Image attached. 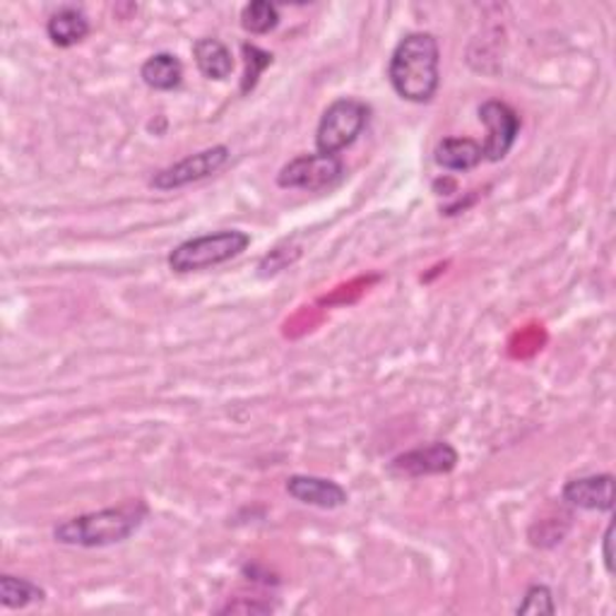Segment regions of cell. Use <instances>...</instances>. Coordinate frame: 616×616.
I'll return each mask as SVG.
<instances>
[{"label":"cell","mask_w":616,"mask_h":616,"mask_svg":"<svg viewBox=\"0 0 616 616\" xmlns=\"http://www.w3.org/2000/svg\"><path fill=\"white\" fill-rule=\"evenodd\" d=\"M388 80L400 100L427 104L441 85V46L429 32H413L395 46L388 63Z\"/></svg>","instance_id":"obj_1"},{"label":"cell","mask_w":616,"mask_h":616,"mask_svg":"<svg viewBox=\"0 0 616 616\" xmlns=\"http://www.w3.org/2000/svg\"><path fill=\"white\" fill-rule=\"evenodd\" d=\"M147 513L149 511L143 501H130L118 505V509H104L65 520L53 530V537L61 544L85 546V550L121 544L140 530Z\"/></svg>","instance_id":"obj_2"},{"label":"cell","mask_w":616,"mask_h":616,"mask_svg":"<svg viewBox=\"0 0 616 616\" xmlns=\"http://www.w3.org/2000/svg\"><path fill=\"white\" fill-rule=\"evenodd\" d=\"M249 246L251 234H246L241 229H222L179 243L169 253L167 263L174 272H179V275H188V272L208 270L227 263V260H234L249 249Z\"/></svg>","instance_id":"obj_3"},{"label":"cell","mask_w":616,"mask_h":616,"mask_svg":"<svg viewBox=\"0 0 616 616\" xmlns=\"http://www.w3.org/2000/svg\"><path fill=\"white\" fill-rule=\"evenodd\" d=\"M372 118V106L362 100L342 97L325 108L316 128V149L321 155H340L357 143Z\"/></svg>","instance_id":"obj_4"},{"label":"cell","mask_w":616,"mask_h":616,"mask_svg":"<svg viewBox=\"0 0 616 616\" xmlns=\"http://www.w3.org/2000/svg\"><path fill=\"white\" fill-rule=\"evenodd\" d=\"M342 176H345V164L337 155H301L280 169L278 186L319 194L340 184Z\"/></svg>","instance_id":"obj_5"},{"label":"cell","mask_w":616,"mask_h":616,"mask_svg":"<svg viewBox=\"0 0 616 616\" xmlns=\"http://www.w3.org/2000/svg\"><path fill=\"white\" fill-rule=\"evenodd\" d=\"M229 155L231 153L227 145H215L208 149H200V153L188 155L181 161L171 164V167L157 171L153 179H149V186L157 190H176V188L205 181L225 167V164L229 161Z\"/></svg>","instance_id":"obj_6"},{"label":"cell","mask_w":616,"mask_h":616,"mask_svg":"<svg viewBox=\"0 0 616 616\" xmlns=\"http://www.w3.org/2000/svg\"><path fill=\"white\" fill-rule=\"evenodd\" d=\"M479 121L487 126V143L482 145L484 159L489 161H501L505 155L511 153L518 133H520V116L515 108L499 100H489L479 106Z\"/></svg>","instance_id":"obj_7"},{"label":"cell","mask_w":616,"mask_h":616,"mask_svg":"<svg viewBox=\"0 0 616 616\" xmlns=\"http://www.w3.org/2000/svg\"><path fill=\"white\" fill-rule=\"evenodd\" d=\"M458 450L446 441H434L407 453L393 458L388 464L390 474L398 477H429V474H448L458 468Z\"/></svg>","instance_id":"obj_8"},{"label":"cell","mask_w":616,"mask_h":616,"mask_svg":"<svg viewBox=\"0 0 616 616\" xmlns=\"http://www.w3.org/2000/svg\"><path fill=\"white\" fill-rule=\"evenodd\" d=\"M284 489L294 501L304 503V505H316V509H323V511L342 509V505H347V501H349L347 489L325 477L292 474L290 479H286Z\"/></svg>","instance_id":"obj_9"},{"label":"cell","mask_w":616,"mask_h":616,"mask_svg":"<svg viewBox=\"0 0 616 616\" xmlns=\"http://www.w3.org/2000/svg\"><path fill=\"white\" fill-rule=\"evenodd\" d=\"M564 499L573 509L581 511H597V513H612L614 509V474H591L578 477L566 482Z\"/></svg>","instance_id":"obj_10"},{"label":"cell","mask_w":616,"mask_h":616,"mask_svg":"<svg viewBox=\"0 0 616 616\" xmlns=\"http://www.w3.org/2000/svg\"><path fill=\"white\" fill-rule=\"evenodd\" d=\"M46 34L53 44L61 49H71L80 41H85L90 34V20L85 12L73 6H65L53 12L46 22Z\"/></svg>","instance_id":"obj_11"},{"label":"cell","mask_w":616,"mask_h":616,"mask_svg":"<svg viewBox=\"0 0 616 616\" xmlns=\"http://www.w3.org/2000/svg\"><path fill=\"white\" fill-rule=\"evenodd\" d=\"M194 59L202 77L222 82L234 71V56H231L229 46L225 41L215 36H202L194 44Z\"/></svg>","instance_id":"obj_12"},{"label":"cell","mask_w":616,"mask_h":616,"mask_svg":"<svg viewBox=\"0 0 616 616\" xmlns=\"http://www.w3.org/2000/svg\"><path fill=\"white\" fill-rule=\"evenodd\" d=\"M434 159L448 171H470L484 159V149L472 138H446L438 143Z\"/></svg>","instance_id":"obj_13"},{"label":"cell","mask_w":616,"mask_h":616,"mask_svg":"<svg viewBox=\"0 0 616 616\" xmlns=\"http://www.w3.org/2000/svg\"><path fill=\"white\" fill-rule=\"evenodd\" d=\"M140 77L149 90L155 92H171V90H179L181 82H184V65L179 61V56H174V53H155V56H149L143 67H140Z\"/></svg>","instance_id":"obj_14"},{"label":"cell","mask_w":616,"mask_h":616,"mask_svg":"<svg viewBox=\"0 0 616 616\" xmlns=\"http://www.w3.org/2000/svg\"><path fill=\"white\" fill-rule=\"evenodd\" d=\"M46 593L44 587H39L36 583L18 578V576H0V602H3L6 609H24L36 602H44Z\"/></svg>","instance_id":"obj_15"},{"label":"cell","mask_w":616,"mask_h":616,"mask_svg":"<svg viewBox=\"0 0 616 616\" xmlns=\"http://www.w3.org/2000/svg\"><path fill=\"white\" fill-rule=\"evenodd\" d=\"M280 24V10L268 0H253L241 10V27L249 34H270Z\"/></svg>","instance_id":"obj_16"},{"label":"cell","mask_w":616,"mask_h":616,"mask_svg":"<svg viewBox=\"0 0 616 616\" xmlns=\"http://www.w3.org/2000/svg\"><path fill=\"white\" fill-rule=\"evenodd\" d=\"M243 61H246V73H243V82H241V92L249 94L255 85L258 77L263 75L265 67L272 63V53L258 49L255 44H243Z\"/></svg>","instance_id":"obj_17"},{"label":"cell","mask_w":616,"mask_h":616,"mask_svg":"<svg viewBox=\"0 0 616 616\" xmlns=\"http://www.w3.org/2000/svg\"><path fill=\"white\" fill-rule=\"evenodd\" d=\"M554 612H556L554 595L546 585H532L515 609V614H532V616L554 614Z\"/></svg>","instance_id":"obj_18"},{"label":"cell","mask_w":616,"mask_h":616,"mask_svg":"<svg viewBox=\"0 0 616 616\" xmlns=\"http://www.w3.org/2000/svg\"><path fill=\"white\" fill-rule=\"evenodd\" d=\"M612 546H614V523L607 525L605 537H602V558H605L607 573H614V552H612Z\"/></svg>","instance_id":"obj_19"},{"label":"cell","mask_w":616,"mask_h":616,"mask_svg":"<svg viewBox=\"0 0 616 616\" xmlns=\"http://www.w3.org/2000/svg\"><path fill=\"white\" fill-rule=\"evenodd\" d=\"M270 609H272L270 605H255V602H251V605H249V602H246V605H239V602H234V605H227V607L219 609V614H239V612L241 614H249V612L251 614H265Z\"/></svg>","instance_id":"obj_20"}]
</instances>
